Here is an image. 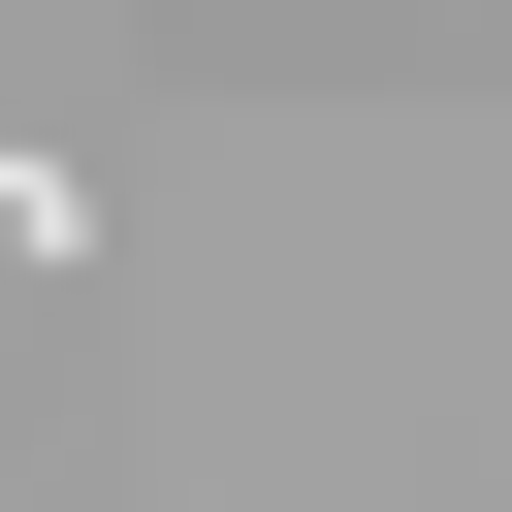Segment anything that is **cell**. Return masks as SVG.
Here are the masks:
<instances>
[{"mask_svg":"<svg viewBox=\"0 0 512 512\" xmlns=\"http://www.w3.org/2000/svg\"><path fill=\"white\" fill-rule=\"evenodd\" d=\"M32 256H64V160H0V288H32Z\"/></svg>","mask_w":512,"mask_h":512,"instance_id":"1","label":"cell"}]
</instances>
